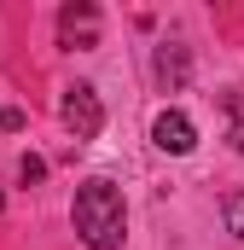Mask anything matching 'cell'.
<instances>
[{"instance_id":"cell-1","label":"cell","mask_w":244,"mask_h":250,"mask_svg":"<svg viewBox=\"0 0 244 250\" xmlns=\"http://www.w3.org/2000/svg\"><path fill=\"white\" fill-rule=\"evenodd\" d=\"M70 221H76V239L87 250H122V239H128V204L111 181H81Z\"/></svg>"},{"instance_id":"cell-2","label":"cell","mask_w":244,"mask_h":250,"mask_svg":"<svg viewBox=\"0 0 244 250\" xmlns=\"http://www.w3.org/2000/svg\"><path fill=\"white\" fill-rule=\"evenodd\" d=\"M59 123L70 128V140H99V128H105V105H99V93H93L87 82L64 87V99H59Z\"/></svg>"},{"instance_id":"cell-3","label":"cell","mask_w":244,"mask_h":250,"mask_svg":"<svg viewBox=\"0 0 244 250\" xmlns=\"http://www.w3.org/2000/svg\"><path fill=\"white\" fill-rule=\"evenodd\" d=\"M59 41L64 47H99V6H87V0L64 6L59 12Z\"/></svg>"},{"instance_id":"cell-4","label":"cell","mask_w":244,"mask_h":250,"mask_svg":"<svg viewBox=\"0 0 244 250\" xmlns=\"http://www.w3.org/2000/svg\"><path fill=\"white\" fill-rule=\"evenodd\" d=\"M151 140H157V151H175V157H186V151L198 146V128H192V117H186V111H157Z\"/></svg>"},{"instance_id":"cell-5","label":"cell","mask_w":244,"mask_h":250,"mask_svg":"<svg viewBox=\"0 0 244 250\" xmlns=\"http://www.w3.org/2000/svg\"><path fill=\"white\" fill-rule=\"evenodd\" d=\"M157 82L163 87H181L186 82V53L181 47H157Z\"/></svg>"},{"instance_id":"cell-6","label":"cell","mask_w":244,"mask_h":250,"mask_svg":"<svg viewBox=\"0 0 244 250\" xmlns=\"http://www.w3.org/2000/svg\"><path fill=\"white\" fill-rule=\"evenodd\" d=\"M221 117H227V140L244 151V93H221Z\"/></svg>"},{"instance_id":"cell-7","label":"cell","mask_w":244,"mask_h":250,"mask_svg":"<svg viewBox=\"0 0 244 250\" xmlns=\"http://www.w3.org/2000/svg\"><path fill=\"white\" fill-rule=\"evenodd\" d=\"M227 233H239V239H244V192L227 198Z\"/></svg>"},{"instance_id":"cell-8","label":"cell","mask_w":244,"mask_h":250,"mask_svg":"<svg viewBox=\"0 0 244 250\" xmlns=\"http://www.w3.org/2000/svg\"><path fill=\"white\" fill-rule=\"evenodd\" d=\"M23 128V111H0V134H18Z\"/></svg>"}]
</instances>
